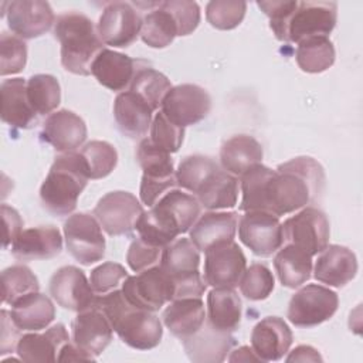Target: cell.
I'll list each match as a JSON object with an SVG mask.
<instances>
[{
  "label": "cell",
  "instance_id": "cell-4",
  "mask_svg": "<svg viewBox=\"0 0 363 363\" xmlns=\"http://www.w3.org/2000/svg\"><path fill=\"white\" fill-rule=\"evenodd\" d=\"M54 35L61 44V64L75 75H89L94 58L104 43L92 20L78 11L60 14L54 23Z\"/></svg>",
  "mask_w": 363,
  "mask_h": 363
},
{
  "label": "cell",
  "instance_id": "cell-29",
  "mask_svg": "<svg viewBox=\"0 0 363 363\" xmlns=\"http://www.w3.org/2000/svg\"><path fill=\"white\" fill-rule=\"evenodd\" d=\"M164 326L179 339L196 333L206 322V309L200 296H186L169 302L162 315Z\"/></svg>",
  "mask_w": 363,
  "mask_h": 363
},
{
  "label": "cell",
  "instance_id": "cell-37",
  "mask_svg": "<svg viewBox=\"0 0 363 363\" xmlns=\"http://www.w3.org/2000/svg\"><path fill=\"white\" fill-rule=\"evenodd\" d=\"M335 47L328 35H315L298 43L295 58L298 67L311 74L323 72L335 62Z\"/></svg>",
  "mask_w": 363,
  "mask_h": 363
},
{
  "label": "cell",
  "instance_id": "cell-25",
  "mask_svg": "<svg viewBox=\"0 0 363 363\" xmlns=\"http://www.w3.org/2000/svg\"><path fill=\"white\" fill-rule=\"evenodd\" d=\"M155 109L132 91L119 92L113 102V116L119 130L132 139L142 138L150 129Z\"/></svg>",
  "mask_w": 363,
  "mask_h": 363
},
{
  "label": "cell",
  "instance_id": "cell-26",
  "mask_svg": "<svg viewBox=\"0 0 363 363\" xmlns=\"http://www.w3.org/2000/svg\"><path fill=\"white\" fill-rule=\"evenodd\" d=\"M238 227V213L235 211H207L201 214L189 230L191 242L199 251L233 241Z\"/></svg>",
  "mask_w": 363,
  "mask_h": 363
},
{
  "label": "cell",
  "instance_id": "cell-15",
  "mask_svg": "<svg viewBox=\"0 0 363 363\" xmlns=\"http://www.w3.org/2000/svg\"><path fill=\"white\" fill-rule=\"evenodd\" d=\"M142 20L132 3L112 1L102 10L96 30L104 44L125 48L140 34Z\"/></svg>",
  "mask_w": 363,
  "mask_h": 363
},
{
  "label": "cell",
  "instance_id": "cell-40",
  "mask_svg": "<svg viewBox=\"0 0 363 363\" xmlns=\"http://www.w3.org/2000/svg\"><path fill=\"white\" fill-rule=\"evenodd\" d=\"M27 96L37 115H48L61 102V88L55 77L35 74L27 81Z\"/></svg>",
  "mask_w": 363,
  "mask_h": 363
},
{
  "label": "cell",
  "instance_id": "cell-9",
  "mask_svg": "<svg viewBox=\"0 0 363 363\" xmlns=\"http://www.w3.org/2000/svg\"><path fill=\"white\" fill-rule=\"evenodd\" d=\"M64 238L68 252L82 265L98 262L105 255V237L95 216L71 214L64 223Z\"/></svg>",
  "mask_w": 363,
  "mask_h": 363
},
{
  "label": "cell",
  "instance_id": "cell-45",
  "mask_svg": "<svg viewBox=\"0 0 363 363\" xmlns=\"http://www.w3.org/2000/svg\"><path fill=\"white\" fill-rule=\"evenodd\" d=\"M245 11V1L213 0L206 6V18L217 30H233L241 24Z\"/></svg>",
  "mask_w": 363,
  "mask_h": 363
},
{
  "label": "cell",
  "instance_id": "cell-24",
  "mask_svg": "<svg viewBox=\"0 0 363 363\" xmlns=\"http://www.w3.org/2000/svg\"><path fill=\"white\" fill-rule=\"evenodd\" d=\"M357 272V259L352 250L343 245H328L319 252L313 277L328 286L340 288L350 282Z\"/></svg>",
  "mask_w": 363,
  "mask_h": 363
},
{
  "label": "cell",
  "instance_id": "cell-53",
  "mask_svg": "<svg viewBox=\"0 0 363 363\" xmlns=\"http://www.w3.org/2000/svg\"><path fill=\"white\" fill-rule=\"evenodd\" d=\"M1 216H3V224H4V242L3 247L6 248L10 242L16 240V237L23 231V220L18 214V211L7 204H1Z\"/></svg>",
  "mask_w": 363,
  "mask_h": 363
},
{
  "label": "cell",
  "instance_id": "cell-27",
  "mask_svg": "<svg viewBox=\"0 0 363 363\" xmlns=\"http://www.w3.org/2000/svg\"><path fill=\"white\" fill-rule=\"evenodd\" d=\"M69 335L62 323H55L43 333L23 335L16 346L18 357L28 363L58 362L61 347L68 343Z\"/></svg>",
  "mask_w": 363,
  "mask_h": 363
},
{
  "label": "cell",
  "instance_id": "cell-3",
  "mask_svg": "<svg viewBox=\"0 0 363 363\" xmlns=\"http://www.w3.org/2000/svg\"><path fill=\"white\" fill-rule=\"evenodd\" d=\"M95 305L106 315L112 329L128 346L149 350L160 343L163 335L160 319L155 312L129 303L121 288L98 295Z\"/></svg>",
  "mask_w": 363,
  "mask_h": 363
},
{
  "label": "cell",
  "instance_id": "cell-39",
  "mask_svg": "<svg viewBox=\"0 0 363 363\" xmlns=\"http://www.w3.org/2000/svg\"><path fill=\"white\" fill-rule=\"evenodd\" d=\"M220 169L213 157L203 155L187 156L179 163L176 170L177 186L196 196L203 184Z\"/></svg>",
  "mask_w": 363,
  "mask_h": 363
},
{
  "label": "cell",
  "instance_id": "cell-17",
  "mask_svg": "<svg viewBox=\"0 0 363 363\" xmlns=\"http://www.w3.org/2000/svg\"><path fill=\"white\" fill-rule=\"evenodd\" d=\"M50 294L61 308L74 312L94 306L98 296L84 271L74 265L61 267L52 274L50 279Z\"/></svg>",
  "mask_w": 363,
  "mask_h": 363
},
{
  "label": "cell",
  "instance_id": "cell-42",
  "mask_svg": "<svg viewBox=\"0 0 363 363\" xmlns=\"http://www.w3.org/2000/svg\"><path fill=\"white\" fill-rule=\"evenodd\" d=\"M40 284L34 272L21 264L11 265L1 272L3 303L14 305L21 298L38 292Z\"/></svg>",
  "mask_w": 363,
  "mask_h": 363
},
{
  "label": "cell",
  "instance_id": "cell-38",
  "mask_svg": "<svg viewBox=\"0 0 363 363\" xmlns=\"http://www.w3.org/2000/svg\"><path fill=\"white\" fill-rule=\"evenodd\" d=\"M176 35H179V28L173 16L162 3H157V9L147 13L142 20V41L152 48H164Z\"/></svg>",
  "mask_w": 363,
  "mask_h": 363
},
{
  "label": "cell",
  "instance_id": "cell-56",
  "mask_svg": "<svg viewBox=\"0 0 363 363\" xmlns=\"http://www.w3.org/2000/svg\"><path fill=\"white\" fill-rule=\"evenodd\" d=\"M228 360L230 362H261L259 357L254 353L252 347L250 346H241L235 349L228 357Z\"/></svg>",
  "mask_w": 363,
  "mask_h": 363
},
{
  "label": "cell",
  "instance_id": "cell-51",
  "mask_svg": "<svg viewBox=\"0 0 363 363\" xmlns=\"http://www.w3.org/2000/svg\"><path fill=\"white\" fill-rule=\"evenodd\" d=\"M162 248L150 245L139 237L133 240L126 252V262L135 272H142L160 262Z\"/></svg>",
  "mask_w": 363,
  "mask_h": 363
},
{
  "label": "cell",
  "instance_id": "cell-6",
  "mask_svg": "<svg viewBox=\"0 0 363 363\" xmlns=\"http://www.w3.org/2000/svg\"><path fill=\"white\" fill-rule=\"evenodd\" d=\"M136 160L143 170L140 182V201L152 207L169 190L177 186L173 159L169 152L157 147L149 138L139 142Z\"/></svg>",
  "mask_w": 363,
  "mask_h": 363
},
{
  "label": "cell",
  "instance_id": "cell-2",
  "mask_svg": "<svg viewBox=\"0 0 363 363\" xmlns=\"http://www.w3.org/2000/svg\"><path fill=\"white\" fill-rule=\"evenodd\" d=\"M200 211L201 204L196 196L172 189L150 210L140 214L135 230L140 240L163 250L193 227L200 217Z\"/></svg>",
  "mask_w": 363,
  "mask_h": 363
},
{
  "label": "cell",
  "instance_id": "cell-31",
  "mask_svg": "<svg viewBox=\"0 0 363 363\" xmlns=\"http://www.w3.org/2000/svg\"><path fill=\"white\" fill-rule=\"evenodd\" d=\"M262 157L261 143L250 135H235L225 140L220 149L221 167L235 177H241L250 169L261 164Z\"/></svg>",
  "mask_w": 363,
  "mask_h": 363
},
{
  "label": "cell",
  "instance_id": "cell-12",
  "mask_svg": "<svg viewBox=\"0 0 363 363\" xmlns=\"http://www.w3.org/2000/svg\"><path fill=\"white\" fill-rule=\"evenodd\" d=\"M163 115L180 128L196 125L203 121L211 108L208 92L196 84L172 86L162 101Z\"/></svg>",
  "mask_w": 363,
  "mask_h": 363
},
{
  "label": "cell",
  "instance_id": "cell-7",
  "mask_svg": "<svg viewBox=\"0 0 363 363\" xmlns=\"http://www.w3.org/2000/svg\"><path fill=\"white\" fill-rule=\"evenodd\" d=\"M121 289L129 303L150 312H156L172 302L176 291L173 278L160 265L128 277Z\"/></svg>",
  "mask_w": 363,
  "mask_h": 363
},
{
  "label": "cell",
  "instance_id": "cell-55",
  "mask_svg": "<svg viewBox=\"0 0 363 363\" xmlns=\"http://www.w3.org/2000/svg\"><path fill=\"white\" fill-rule=\"evenodd\" d=\"M74 360H95L94 356L82 352L74 343H65L58 354V362H74Z\"/></svg>",
  "mask_w": 363,
  "mask_h": 363
},
{
  "label": "cell",
  "instance_id": "cell-50",
  "mask_svg": "<svg viewBox=\"0 0 363 363\" xmlns=\"http://www.w3.org/2000/svg\"><path fill=\"white\" fill-rule=\"evenodd\" d=\"M298 1L296 0H264L257 1V6L268 16L269 18V27L272 28L274 34L278 40L284 41L285 37V28L286 23L296 9Z\"/></svg>",
  "mask_w": 363,
  "mask_h": 363
},
{
  "label": "cell",
  "instance_id": "cell-19",
  "mask_svg": "<svg viewBox=\"0 0 363 363\" xmlns=\"http://www.w3.org/2000/svg\"><path fill=\"white\" fill-rule=\"evenodd\" d=\"M112 326L106 315L96 306L77 313L72 320V342L82 352L96 357L112 340Z\"/></svg>",
  "mask_w": 363,
  "mask_h": 363
},
{
  "label": "cell",
  "instance_id": "cell-20",
  "mask_svg": "<svg viewBox=\"0 0 363 363\" xmlns=\"http://www.w3.org/2000/svg\"><path fill=\"white\" fill-rule=\"evenodd\" d=\"M41 138L60 153L74 152L86 139V125L72 111L60 109L44 121Z\"/></svg>",
  "mask_w": 363,
  "mask_h": 363
},
{
  "label": "cell",
  "instance_id": "cell-41",
  "mask_svg": "<svg viewBox=\"0 0 363 363\" xmlns=\"http://www.w3.org/2000/svg\"><path fill=\"white\" fill-rule=\"evenodd\" d=\"M170 88L169 78L152 67H138L129 85V91L140 95L155 111L162 105Z\"/></svg>",
  "mask_w": 363,
  "mask_h": 363
},
{
  "label": "cell",
  "instance_id": "cell-34",
  "mask_svg": "<svg viewBox=\"0 0 363 363\" xmlns=\"http://www.w3.org/2000/svg\"><path fill=\"white\" fill-rule=\"evenodd\" d=\"M274 267L282 286L295 289L311 278L312 255L292 244H285L278 250Z\"/></svg>",
  "mask_w": 363,
  "mask_h": 363
},
{
  "label": "cell",
  "instance_id": "cell-43",
  "mask_svg": "<svg viewBox=\"0 0 363 363\" xmlns=\"http://www.w3.org/2000/svg\"><path fill=\"white\" fill-rule=\"evenodd\" d=\"M89 179H104L118 163L116 149L105 140H91L79 150Z\"/></svg>",
  "mask_w": 363,
  "mask_h": 363
},
{
  "label": "cell",
  "instance_id": "cell-52",
  "mask_svg": "<svg viewBox=\"0 0 363 363\" xmlns=\"http://www.w3.org/2000/svg\"><path fill=\"white\" fill-rule=\"evenodd\" d=\"M1 337H0V354H6L13 352V349L17 346L18 342V328L14 325L10 312L6 309H1Z\"/></svg>",
  "mask_w": 363,
  "mask_h": 363
},
{
  "label": "cell",
  "instance_id": "cell-21",
  "mask_svg": "<svg viewBox=\"0 0 363 363\" xmlns=\"http://www.w3.org/2000/svg\"><path fill=\"white\" fill-rule=\"evenodd\" d=\"M292 332L279 316L261 319L251 332V347L261 362H275L289 352Z\"/></svg>",
  "mask_w": 363,
  "mask_h": 363
},
{
  "label": "cell",
  "instance_id": "cell-8",
  "mask_svg": "<svg viewBox=\"0 0 363 363\" xmlns=\"http://www.w3.org/2000/svg\"><path fill=\"white\" fill-rule=\"evenodd\" d=\"M339 306L337 294L323 285L299 288L288 305V319L298 328H312L330 319Z\"/></svg>",
  "mask_w": 363,
  "mask_h": 363
},
{
  "label": "cell",
  "instance_id": "cell-33",
  "mask_svg": "<svg viewBox=\"0 0 363 363\" xmlns=\"http://www.w3.org/2000/svg\"><path fill=\"white\" fill-rule=\"evenodd\" d=\"M241 320V299L234 288H213L207 295V322L223 332H234Z\"/></svg>",
  "mask_w": 363,
  "mask_h": 363
},
{
  "label": "cell",
  "instance_id": "cell-1",
  "mask_svg": "<svg viewBox=\"0 0 363 363\" xmlns=\"http://www.w3.org/2000/svg\"><path fill=\"white\" fill-rule=\"evenodd\" d=\"M325 180L323 167L313 157H294L279 164L267 180L262 211L279 217L303 208L322 196Z\"/></svg>",
  "mask_w": 363,
  "mask_h": 363
},
{
  "label": "cell",
  "instance_id": "cell-13",
  "mask_svg": "<svg viewBox=\"0 0 363 363\" xmlns=\"http://www.w3.org/2000/svg\"><path fill=\"white\" fill-rule=\"evenodd\" d=\"M142 213L143 207L136 196L123 190L106 193L94 208L102 230L112 237L130 234Z\"/></svg>",
  "mask_w": 363,
  "mask_h": 363
},
{
  "label": "cell",
  "instance_id": "cell-14",
  "mask_svg": "<svg viewBox=\"0 0 363 363\" xmlns=\"http://www.w3.org/2000/svg\"><path fill=\"white\" fill-rule=\"evenodd\" d=\"M238 237L252 254L269 257L284 244L282 223L268 211H245L238 220Z\"/></svg>",
  "mask_w": 363,
  "mask_h": 363
},
{
  "label": "cell",
  "instance_id": "cell-48",
  "mask_svg": "<svg viewBox=\"0 0 363 363\" xmlns=\"http://www.w3.org/2000/svg\"><path fill=\"white\" fill-rule=\"evenodd\" d=\"M125 267L118 262H104L95 267L89 275V284L96 295H105L115 289H119L123 281L128 278Z\"/></svg>",
  "mask_w": 363,
  "mask_h": 363
},
{
  "label": "cell",
  "instance_id": "cell-46",
  "mask_svg": "<svg viewBox=\"0 0 363 363\" xmlns=\"http://www.w3.org/2000/svg\"><path fill=\"white\" fill-rule=\"evenodd\" d=\"M27 62L26 43L13 34L0 35V75L6 77L23 71Z\"/></svg>",
  "mask_w": 363,
  "mask_h": 363
},
{
  "label": "cell",
  "instance_id": "cell-47",
  "mask_svg": "<svg viewBox=\"0 0 363 363\" xmlns=\"http://www.w3.org/2000/svg\"><path fill=\"white\" fill-rule=\"evenodd\" d=\"M184 138V128H180L170 122L162 111H159L150 125V136L149 139L152 140L153 145L157 147L174 153L180 149Z\"/></svg>",
  "mask_w": 363,
  "mask_h": 363
},
{
  "label": "cell",
  "instance_id": "cell-36",
  "mask_svg": "<svg viewBox=\"0 0 363 363\" xmlns=\"http://www.w3.org/2000/svg\"><path fill=\"white\" fill-rule=\"evenodd\" d=\"M159 265L173 278H184L200 272V252L190 238H176L162 251Z\"/></svg>",
  "mask_w": 363,
  "mask_h": 363
},
{
  "label": "cell",
  "instance_id": "cell-49",
  "mask_svg": "<svg viewBox=\"0 0 363 363\" xmlns=\"http://www.w3.org/2000/svg\"><path fill=\"white\" fill-rule=\"evenodd\" d=\"M162 4L173 16L179 28V35H189L197 28L200 23V7L196 1L167 0L162 1Z\"/></svg>",
  "mask_w": 363,
  "mask_h": 363
},
{
  "label": "cell",
  "instance_id": "cell-23",
  "mask_svg": "<svg viewBox=\"0 0 363 363\" xmlns=\"http://www.w3.org/2000/svg\"><path fill=\"white\" fill-rule=\"evenodd\" d=\"M235 345L231 332H223L213 328L208 322L191 336L183 339V347L191 362L218 363L223 362Z\"/></svg>",
  "mask_w": 363,
  "mask_h": 363
},
{
  "label": "cell",
  "instance_id": "cell-44",
  "mask_svg": "<svg viewBox=\"0 0 363 363\" xmlns=\"http://www.w3.org/2000/svg\"><path fill=\"white\" fill-rule=\"evenodd\" d=\"M241 294L250 301H262L274 291L275 279L271 269L261 262L251 264L245 268L240 281Z\"/></svg>",
  "mask_w": 363,
  "mask_h": 363
},
{
  "label": "cell",
  "instance_id": "cell-28",
  "mask_svg": "<svg viewBox=\"0 0 363 363\" xmlns=\"http://www.w3.org/2000/svg\"><path fill=\"white\" fill-rule=\"evenodd\" d=\"M136 64L138 61L129 55L104 48L94 58L91 64V74L102 86L111 91H123L132 82L138 68Z\"/></svg>",
  "mask_w": 363,
  "mask_h": 363
},
{
  "label": "cell",
  "instance_id": "cell-30",
  "mask_svg": "<svg viewBox=\"0 0 363 363\" xmlns=\"http://www.w3.org/2000/svg\"><path fill=\"white\" fill-rule=\"evenodd\" d=\"M1 121L13 128L27 129L35 122V111L27 96V81L23 78L6 79L0 85Z\"/></svg>",
  "mask_w": 363,
  "mask_h": 363
},
{
  "label": "cell",
  "instance_id": "cell-32",
  "mask_svg": "<svg viewBox=\"0 0 363 363\" xmlns=\"http://www.w3.org/2000/svg\"><path fill=\"white\" fill-rule=\"evenodd\" d=\"M11 306V319L20 330L38 332L45 329L55 318L54 303L40 292L30 294Z\"/></svg>",
  "mask_w": 363,
  "mask_h": 363
},
{
  "label": "cell",
  "instance_id": "cell-18",
  "mask_svg": "<svg viewBox=\"0 0 363 363\" xmlns=\"http://www.w3.org/2000/svg\"><path fill=\"white\" fill-rule=\"evenodd\" d=\"M7 26L20 38L30 40L45 34L55 23L54 11L47 1L16 0L7 4Z\"/></svg>",
  "mask_w": 363,
  "mask_h": 363
},
{
  "label": "cell",
  "instance_id": "cell-22",
  "mask_svg": "<svg viewBox=\"0 0 363 363\" xmlns=\"http://www.w3.org/2000/svg\"><path fill=\"white\" fill-rule=\"evenodd\" d=\"M62 250V237L54 225L23 230L11 242V254L18 261L50 259Z\"/></svg>",
  "mask_w": 363,
  "mask_h": 363
},
{
  "label": "cell",
  "instance_id": "cell-11",
  "mask_svg": "<svg viewBox=\"0 0 363 363\" xmlns=\"http://www.w3.org/2000/svg\"><path fill=\"white\" fill-rule=\"evenodd\" d=\"M337 4L335 1H298L291 14L284 41L299 43L315 35H328L336 26Z\"/></svg>",
  "mask_w": 363,
  "mask_h": 363
},
{
  "label": "cell",
  "instance_id": "cell-5",
  "mask_svg": "<svg viewBox=\"0 0 363 363\" xmlns=\"http://www.w3.org/2000/svg\"><path fill=\"white\" fill-rule=\"evenodd\" d=\"M88 179L79 152L58 155L40 187V199L44 208L54 216L71 214Z\"/></svg>",
  "mask_w": 363,
  "mask_h": 363
},
{
  "label": "cell",
  "instance_id": "cell-10",
  "mask_svg": "<svg viewBox=\"0 0 363 363\" xmlns=\"http://www.w3.org/2000/svg\"><path fill=\"white\" fill-rule=\"evenodd\" d=\"M329 220L316 207H305L282 224L285 244H292L309 255H316L329 244Z\"/></svg>",
  "mask_w": 363,
  "mask_h": 363
},
{
  "label": "cell",
  "instance_id": "cell-16",
  "mask_svg": "<svg viewBox=\"0 0 363 363\" xmlns=\"http://www.w3.org/2000/svg\"><path fill=\"white\" fill-rule=\"evenodd\" d=\"M203 279L213 288H235L247 268V259L237 242L227 241L204 251Z\"/></svg>",
  "mask_w": 363,
  "mask_h": 363
},
{
  "label": "cell",
  "instance_id": "cell-54",
  "mask_svg": "<svg viewBox=\"0 0 363 363\" xmlns=\"http://www.w3.org/2000/svg\"><path fill=\"white\" fill-rule=\"evenodd\" d=\"M286 362H322V356L315 347L309 345H299L288 354Z\"/></svg>",
  "mask_w": 363,
  "mask_h": 363
},
{
  "label": "cell",
  "instance_id": "cell-35",
  "mask_svg": "<svg viewBox=\"0 0 363 363\" xmlns=\"http://www.w3.org/2000/svg\"><path fill=\"white\" fill-rule=\"evenodd\" d=\"M238 190V179L221 167L203 184L196 199L207 210H225L237 204Z\"/></svg>",
  "mask_w": 363,
  "mask_h": 363
}]
</instances>
